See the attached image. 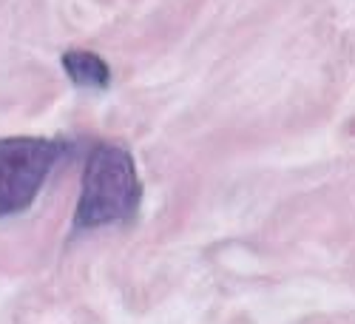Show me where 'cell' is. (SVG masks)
Here are the masks:
<instances>
[{
	"instance_id": "3",
	"label": "cell",
	"mask_w": 355,
	"mask_h": 324,
	"mask_svg": "<svg viewBox=\"0 0 355 324\" xmlns=\"http://www.w3.org/2000/svg\"><path fill=\"white\" fill-rule=\"evenodd\" d=\"M60 63H63V71L69 74V80L80 88H108V83H111V69L94 51L71 49L63 54Z\"/></svg>"
},
{
	"instance_id": "1",
	"label": "cell",
	"mask_w": 355,
	"mask_h": 324,
	"mask_svg": "<svg viewBox=\"0 0 355 324\" xmlns=\"http://www.w3.org/2000/svg\"><path fill=\"white\" fill-rule=\"evenodd\" d=\"M139 199L142 185L131 151L116 142L94 145L83 173V188L74 211V233L131 222L139 211Z\"/></svg>"
},
{
	"instance_id": "2",
	"label": "cell",
	"mask_w": 355,
	"mask_h": 324,
	"mask_svg": "<svg viewBox=\"0 0 355 324\" xmlns=\"http://www.w3.org/2000/svg\"><path fill=\"white\" fill-rule=\"evenodd\" d=\"M63 151V142L43 137L0 139V219L32 208Z\"/></svg>"
}]
</instances>
